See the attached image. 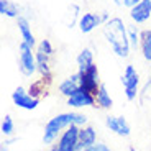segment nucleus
Returning <instances> with one entry per match:
<instances>
[{
	"label": "nucleus",
	"instance_id": "1",
	"mask_svg": "<svg viewBox=\"0 0 151 151\" xmlns=\"http://www.w3.org/2000/svg\"><path fill=\"white\" fill-rule=\"evenodd\" d=\"M104 35H105L112 51L118 58H128L130 56L132 45H130L127 25L123 23L122 18L115 17V18H110L107 23H104Z\"/></svg>",
	"mask_w": 151,
	"mask_h": 151
},
{
	"label": "nucleus",
	"instance_id": "2",
	"mask_svg": "<svg viewBox=\"0 0 151 151\" xmlns=\"http://www.w3.org/2000/svg\"><path fill=\"white\" fill-rule=\"evenodd\" d=\"M86 125L87 123V117L82 113L77 112H68V113H59L56 117H53L51 120L46 123L45 127V135H43V141L46 145H51L54 140L58 138V135L61 133L63 128H68L69 125Z\"/></svg>",
	"mask_w": 151,
	"mask_h": 151
},
{
	"label": "nucleus",
	"instance_id": "3",
	"mask_svg": "<svg viewBox=\"0 0 151 151\" xmlns=\"http://www.w3.org/2000/svg\"><path fill=\"white\" fill-rule=\"evenodd\" d=\"M20 71L27 77L33 76L36 71V54L33 53V48L25 41L20 43Z\"/></svg>",
	"mask_w": 151,
	"mask_h": 151
},
{
	"label": "nucleus",
	"instance_id": "4",
	"mask_svg": "<svg viewBox=\"0 0 151 151\" xmlns=\"http://www.w3.org/2000/svg\"><path fill=\"white\" fill-rule=\"evenodd\" d=\"M122 84L125 87V95L128 100H135L138 95V86H140V76L132 64H128L122 76Z\"/></svg>",
	"mask_w": 151,
	"mask_h": 151
},
{
	"label": "nucleus",
	"instance_id": "5",
	"mask_svg": "<svg viewBox=\"0 0 151 151\" xmlns=\"http://www.w3.org/2000/svg\"><path fill=\"white\" fill-rule=\"evenodd\" d=\"M79 84L84 91L91 92L92 95L99 94L100 89V81H99V69L95 64H92L86 71H79Z\"/></svg>",
	"mask_w": 151,
	"mask_h": 151
},
{
	"label": "nucleus",
	"instance_id": "6",
	"mask_svg": "<svg viewBox=\"0 0 151 151\" xmlns=\"http://www.w3.org/2000/svg\"><path fill=\"white\" fill-rule=\"evenodd\" d=\"M79 127L77 125H69L66 132L61 135L58 141V151H77V143H79Z\"/></svg>",
	"mask_w": 151,
	"mask_h": 151
},
{
	"label": "nucleus",
	"instance_id": "7",
	"mask_svg": "<svg viewBox=\"0 0 151 151\" xmlns=\"http://www.w3.org/2000/svg\"><path fill=\"white\" fill-rule=\"evenodd\" d=\"M12 100L17 107L20 109H25V110H35L40 104V99L33 97L30 92H27L23 87H17L15 92L12 94Z\"/></svg>",
	"mask_w": 151,
	"mask_h": 151
},
{
	"label": "nucleus",
	"instance_id": "8",
	"mask_svg": "<svg viewBox=\"0 0 151 151\" xmlns=\"http://www.w3.org/2000/svg\"><path fill=\"white\" fill-rule=\"evenodd\" d=\"M95 95H92L91 92L84 91L82 87H79L71 97H68V105L74 107V109H81V107H94L95 105Z\"/></svg>",
	"mask_w": 151,
	"mask_h": 151
},
{
	"label": "nucleus",
	"instance_id": "9",
	"mask_svg": "<svg viewBox=\"0 0 151 151\" xmlns=\"http://www.w3.org/2000/svg\"><path fill=\"white\" fill-rule=\"evenodd\" d=\"M130 18L135 23H145L151 18V0H141L130 8Z\"/></svg>",
	"mask_w": 151,
	"mask_h": 151
},
{
	"label": "nucleus",
	"instance_id": "10",
	"mask_svg": "<svg viewBox=\"0 0 151 151\" xmlns=\"http://www.w3.org/2000/svg\"><path fill=\"white\" fill-rule=\"evenodd\" d=\"M105 125H107V128H110L118 136H130V125L123 117L109 115V117H105Z\"/></svg>",
	"mask_w": 151,
	"mask_h": 151
},
{
	"label": "nucleus",
	"instance_id": "11",
	"mask_svg": "<svg viewBox=\"0 0 151 151\" xmlns=\"http://www.w3.org/2000/svg\"><path fill=\"white\" fill-rule=\"evenodd\" d=\"M102 22V17L99 13H92V12H86L79 17V30L82 33H91L94 28H97Z\"/></svg>",
	"mask_w": 151,
	"mask_h": 151
},
{
	"label": "nucleus",
	"instance_id": "12",
	"mask_svg": "<svg viewBox=\"0 0 151 151\" xmlns=\"http://www.w3.org/2000/svg\"><path fill=\"white\" fill-rule=\"evenodd\" d=\"M97 141V133L94 127H82L79 130V143H77V151H82L86 148H91Z\"/></svg>",
	"mask_w": 151,
	"mask_h": 151
},
{
	"label": "nucleus",
	"instance_id": "13",
	"mask_svg": "<svg viewBox=\"0 0 151 151\" xmlns=\"http://www.w3.org/2000/svg\"><path fill=\"white\" fill-rule=\"evenodd\" d=\"M17 27H18V30H20L22 40L27 43V45H30L31 48H33V46L36 45V41H35L33 33H31V27H30L28 18H25V17H18V18H17Z\"/></svg>",
	"mask_w": 151,
	"mask_h": 151
},
{
	"label": "nucleus",
	"instance_id": "14",
	"mask_svg": "<svg viewBox=\"0 0 151 151\" xmlns=\"http://www.w3.org/2000/svg\"><path fill=\"white\" fill-rule=\"evenodd\" d=\"M79 87H81V84H79V72H77V74H72L71 77L64 79L59 84V92L63 95H66V97H71Z\"/></svg>",
	"mask_w": 151,
	"mask_h": 151
},
{
	"label": "nucleus",
	"instance_id": "15",
	"mask_svg": "<svg viewBox=\"0 0 151 151\" xmlns=\"http://www.w3.org/2000/svg\"><path fill=\"white\" fill-rule=\"evenodd\" d=\"M36 71L43 76V77H49L51 76V68H49V56L43 51L38 49L36 51Z\"/></svg>",
	"mask_w": 151,
	"mask_h": 151
},
{
	"label": "nucleus",
	"instance_id": "16",
	"mask_svg": "<svg viewBox=\"0 0 151 151\" xmlns=\"http://www.w3.org/2000/svg\"><path fill=\"white\" fill-rule=\"evenodd\" d=\"M76 63H77L79 71H86V69H89L92 64H94V53H92V49L84 48L82 51L79 53V56H77Z\"/></svg>",
	"mask_w": 151,
	"mask_h": 151
},
{
	"label": "nucleus",
	"instance_id": "17",
	"mask_svg": "<svg viewBox=\"0 0 151 151\" xmlns=\"http://www.w3.org/2000/svg\"><path fill=\"white\" fill-rule=\"evenodd\" d=\"M140 48L143 58L146 61H151V28L141 31V41H140Z\"/></svg>",
	"mask_w": 151,
	"mask_h": 151
},
{
	"label": "nucleus",
	"instance_id": "18",
	"mask_svg": "<svg viewBox=\"0 0 151 151\" xmlns=\"http://www.w3.org/2000/svg\"><path fill=\"white\" fill-rule=\"evenodd\" d=\"M95 102L100 109H112L113 100L110 97V94L107 92V87L104 84H100V89H99V94L95 95Z\"/></svg>",
	"mask_w": 151,
	"mask_h": 151
},
{
	"label": "nucleus",
	"instance_id": "19",
	"mask_svg": "<svg viewBox=\"0 0 151 151\" xmlns=\"http://www.w3.org/2000/svg\"><path fill=\"white\" fill-rule=\"evenodd\" d=\"M0 13L8 18H18V7L12 0H0Z\"/></svg>",
	"mask_w": 151,
	"mask_h": 151
},
{
	"label": "nucleus",
	"instance_id": "20",
	"mask_svg": "<svg viewBox=\"0 0 151 151\" xmlns=\"http://www.w3.org/2000/svg\"><path fill=\"white\" fill-rule=\"evenodd\" d=\"M128 38H130V45H132V49H136L140 46V41H141V35L138 33L136 28H130L128 30Z\"/></svg>",
	"mask_w": 151,
	"mask_h": 151
},
{
	"label": "nucleus",
	"instance_id": "21",
	"mask_svg": "<svg viewBox=\"0 0 151 151\" xmlns=\"http://www.w3.org/2000/svg\"><path fill=\"white\" fill-rule=\"evenodd\" d=\"M2 133H4L5 136L13 133V120H12L10 115H5L4 122H2Z\"/></svg>",
	"mask_w": 151,
	"mask_h": 151
},
{
	"label": "nucleus",
	"instance_id": "22",
	"mask_svg": "<svg viewBox=\"0 0 151 151\" xmlns=\"http://www.w3.org/2000/svg\"><path fill=\"white\" fill-rule=\"evenodd\" d=\"M38 49L40 51H43V53H46L48 56H53V46H51V43H49V40H41V43L38 45Z\"/></svg>",
	"mask_w": 151,
	"mask_h": 151
},
{
	"label": "nucleus",
	"instance_id": "23",
	"mask_svg": "<svg viewBox=\"0 0 151 151\" xmlns=\"http://www.w3.org/2000/svg\"><path fill=\"white\" fill-rule=\"evenodd\" d=\"M82 151H110V148L104 143H97V145H94V146L86 148V150H82Z\"/></svg>",
	"mask_w": 151,
	"mask_h": 151
},
{
	"label": "nucleus",
	"instance_id": "24",
	"mask_svg": "<svg viewBox=\"0 0 151 151\" xmlns=\"http://www.w3.org/2000/svg\"><path fill=\"white\" fill-rule=\"evenodd\" d=\"M141 0H123V7H128V8H132V7H135L136 4H140Z\"/></svg>",
	"mask_w": 151,
	"mask_h": 151
},
{
	"label": "nucleus",
	"instance_id": "25",
	"mask_svg": "<svg viewBox=\"0 0 151 151\" xmlns=\"http://www.w3.org/2000/svg\"><path fill=\"white\" fill-rule=\"evenodd\" d=\"M113 4L117 5V7H122L123 5V0H113Z\"/></svg>",
	"mask_w": 151,
	"mask_h": 151
},
{
	"label": "nucleus",
	"instance_id": "26",
	"mask_svg": "<svg viewBox=\"0 0 151 151\" xmlns=\"http://www.w3.org/2000/svg\"><path fill=\"white\" fill-rule=\"evenodd\" d=\"M51 151H58V148H56V146H54V148H51Z\"/></svg>",
	"mask_w": 151,
	"mask_h": 151
},
{
	"label": "nucleus",
	"instance_id": "27",
	"mask_svg": "<svg viewBox=\"0 0 151 151\" xmlns=\"http://www.w3.org/2000/svg\"><path fill=\"white\" fill-rule=\"evenodd\" d=\"M130 151H136V150H135V148H133V146H132V148H130Z\"/></svg>",
	"mask_w": 151,
	"mask_h": 151
}]
</instances>
